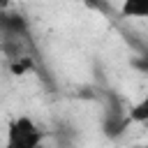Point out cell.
I'll list each match as a JSON object with an SVG mask.
<instances>
[{
    "instance_id": "cell-2",
    "label": "cell",
    "mask_w": 148,
    "mask_h": 148,
    "mask_svg": "<svg viewBox=\"0 0 148 148\" xmlns=\"http://www.w3.org/2000/svg\"><path fill=\"white\" fill-rule=\"evenodd\" d=\"M120 16L123 18H148V0H123Z\"/></svg>"
},
{
    "instance_id": "cell-3",
    "label": "cell",
    "mask_w": 148,
    "mask_h": 148,
    "mask_svg": "<svg viewBox=\"0 0 148 148\" xmlns=\"http://www.w3.org/2000/svg\"><path fill=\"white\" fill-rule=\"evenodd\" d=\"M127 123H148V92L132 104V109L127 111Z\"/></svg>"
},
{
    "instance_id": "cell-4",
    "label": "cell",
    "mask_w": 148,
    "mask_h": 148,
    "mask_svg": "<svg viewBox=\"0 0 148 148\" xmlns=\"http://www.w3.org/2000/svg\"><path fill=\"white\" fill-rule=\"evenodd\" d=\"M9 2H14V0H0V7H7Z\"/></svg>"
},
{
    "instance_id": "cell-1",
    "label": "cell",
    "mask_w": 148,
    "mask_h": 148,
    "mask_svg": "<svg viewBox=\"0 0 148 148\" xmlns=\"http://www.w3.org/2000/svg\"><path fill=\"white\" fill-rule=\"evenodd\" d=\"M44 139L39 125L30 116H16L7 125V146L9 148H35Z\"/></svg>"
}]
</instances>
